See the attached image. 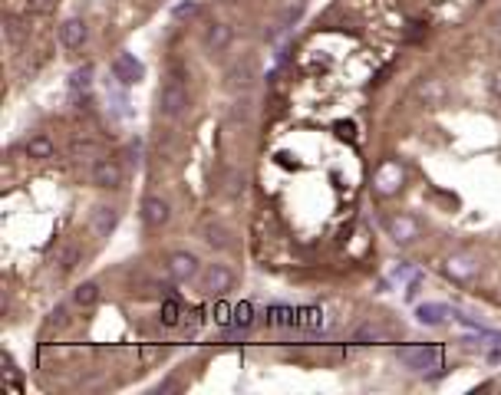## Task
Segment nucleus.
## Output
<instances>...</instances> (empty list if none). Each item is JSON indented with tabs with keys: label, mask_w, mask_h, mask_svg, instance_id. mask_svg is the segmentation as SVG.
Returning a JSON list of instances; mask_svg holds the SVG:
<instances>
[{
	"label": "nucleus",
	"mask_w": 501,
	"mask_h": 395,
	"mask_svg": "<svg viewBox=\"0 0 501 395\" xmlns=\"http://www.w3.org/2000/svg\"><path fill=\"white\" fill-rule=\"evenodd\" d=\"M188 109V93H185L182 79H168L159 89V116L162 119H182Z\"/></svg>",
	"instance_id": "1"
},
{
	"label": "nucleus",
	"mask_w": 501,
	"mask_h": 395,
	"mask_svg": "<svg viewBox=\"0 0 501 395\" xmlns=\"http://www.w3.org/2000/svg\"><path fill=\"white\" fill-rule=\"evenodd\" d=\"M403 182H405V172H403V165L396 162V158H383V162L376 165V172H373L376 194L389 198V194H396L399 188H403Z\"/></svg>",
	"instance_id": "2"
},
{
	"label": "nucleus",
	"mask_w": 501,
	"mask_h": 395,
	"mask_svg": "<svg viewBox=\"0 0 501 395\" xmlns=\"http://www.w3.org/2000/svg\"><path fill=\"white\" fill-rule=\"evenodd\" d=\"M198 283H202V290L208 297H221V293H228V290L234 287V273L224 267V264H208V267L198 273Z\"/></svg>",
	"instance_id": "3"
},
{
	"label": "nucleus",
	"mask_w": 501,
	"mask_h": 395,
	"mask_svg": "<svg viewBox=\"0 0 501 395\" xmlns=\"http://www.w3.org/2000/svg\"><path fill=\"white\" fill-rule=\"evenodd\" d=\"M165 267H168V277H172L175 283H188V280H195L202 273V270H198V257L188 251H175Z\"/></svg>",
	"instance_id": "4"
},
{
	"label": "nucleus",
	"mask_w": 501,
	"mask_h": 395,
	"mask_svg": "<svg viewBox=\"0 0 501 395\" xmlns=\"http://www.w3.org/2000/svg\"><path fill=\"white\" fill-rule=\"evenodd\" d=\"M168 218H172V208H168V201L165 198H159V194H149L142 201V224L149 228V231H159V228H165L168 224Z\"/></svg>",
	"instance_id": "5"
},
{
	"label": "nucleus",
	"mask_w": 501,
	"mask_h": 395,
	"mask_svg": "<svg viewBox=\"0 0 501 395\" xmlns=\"http://www.w3.org/2000/svg\"><path fill=\"white\" fill-rule=\"evenodd\" d=\"M109 69H113V76H116L122 86H135V83L142 79V73H145V66L135 59V53H119Z\"/></svg>",
	"instance_id": "6"
},
{
	"label": "nucleus",
	"mask_w": 501,
	"mask_h": 395,
	"mask_svg": "<svg viewBox=\"0 0 501 395\" xmlns=\"http://www.w3.org/2000/svg\"><path fill=\"white\" fill-rule=\"evenodd\" d=\"M93 184L96 188H119L122 184V165L116 158H99L93 165Z\"/></svg>",
	"instance_id": "7"
},
{
	"label": "nucleus",
	"mask_w": 501,
	"mask_h": 395,
	"mask_svg": "<svg viewBox=\"0 0 501 395\" xmlns=\"http://www.w3.org/2000/svg\"><path fill=\"white\" fill-rule=\"evenodd\" d=\"M386 231H389V237L399 244H409L419 237V221L415 218H409V214H393V218H386Z\"/></svg>",
	"instance_id": "8"
},
{
	"label": "nucleus",
	"mask_w": 501,
	"mask_h": 395,
	"mask_svg": "<svg viewBox=\"0 0 501 395\" xmlns=\"http://www.w3.org/2000/svg\"><path fill=\"white\" fill-rule=\"evenodd\" d=\"M86 40H89L86 20H79V17L63 20V27H59V43H63V47H67V49H83Z\"/></svg>",
	"instance_id": "9"
},
{
	"label": "nucleus",
	"mask_w": 501,
	"mask_h": 395,
	"mask_svg": "<svg viewBox=\"0 0 501 395\" xmlns=\"http://www.w3.org/2000/svg\"><path fill=\"white\" fill-rule=\"evenodd\" d=\"M445 273H449L455 283H468V280H475V273H478V264H475V257H468V254H452V257L445 261Z\"/></svg>",
	"instance_id": "10"
},
{
	"label": "nucleus",
	"mask_w": 501,
	"mask_h": 395,
	"mask_svg": "<svg viewBox=\"0 0 501 395\" xmlns=\"http://www.w3.org/2000/svg\"><path fill=\"white\" fill-rule=\"evenodd\" d=\"M399 359H403L409 369H425V366H439L442 362V353L439 349H399Z\"/></svg>",
	"instance_id": "11"
},
{
	"label": "nucleus",
	"mask_w": 501,
	"mask_h": 395,
	"mask_svg": "<svg viewBox=\"0 0 501 395\" xmlns=\"http://www.w3.org/2000/svg\"><path fill=\"white\" fill-rule=\"evenodd\" d=\"M254 79H258L254 59H241V63H234V66L228 69V86L231 89H250L254 86Z\"/></svg>",
	"instance_id": "12"
},
{
	"label": "nucleus",
	"mask_w": 501,
	"mask_h": 395,
	"mask_svg": "<svg viewBox=\"0 0 501 395\" xmlns=\"http://www.w3.org/2000/svg\"><path fill=\"white\" fill-rule=\"evenodd\" d=\"M231 40H234V30L228 23H212L208 33H205V49L208 53H224V49L231 47Z\"/></svg>",
	"instance_id": "13"
},
{
	"label": "nucleus",
	"mask_w": 501,
	"mask_h": 395,
	"mask_svg": "<svg viewBox=\"0 0 501 395\" xmlns=\"http://www.w3.org/2000/svg\"><path fill=\"white\" fill-rule=\"evenodd\" d=\"M119 224V211L116 208H109V204H99L96 211H93V234L96 237H106L113 228Z\"/></svg>",
	"instance_id": "14"
},
{
	"label": "nucleus",
	"mask_w": 501,
	"mask_h": 395,
	"mask_svg": "<svg viewBox=\"0 0 501 395\" xmlns=\"http://www.w3.org/2000/svg\"><path fill=\"white\" fill-rule=\"evenodd\" d=\"M415 317H419L422 326H442L445 317H452V313H449L445 303H422V307L415 309Z\"/></svg>",
	"instance_id": "15"
},
{
	"label": "nucleus",
	"mask_w": 501,
	"mask_h": 395,
	"mask_svg": "<svg viewBox=\"0 0 501 395\" xmlns=\"http://www.w3.org/2000/svg\"><path fill=\"white\" fill-rule=\"evenodd\" d=\"M99 297H103V290H99L96 280H86V283H79L76 290H73V303H76L79 309H89V307H96Z\"/></svg>",
	"instance_id": "16"
},
{
	"label": "nucleus",
	"mask_w": 501,
	"mask_h": 395,
	"mask_svg": "<svg viewBox=\"0 0 501 395\" xmlns=\"http://www.w3.org/2000/svg\"><path fill=\"white\" fill-rule=\"evenodd\" d=\"M53 152H57V148H53V142H50L47 135H33V138L27 142V155H30V158H37V162L53 158Z\"/></svg>",
	"instance_id": "17"
},
{
	"label": "nucleus",
	"mask_w": 501,
	"mask_h": 395,
	"mask_svg": "<svg viewBox=\"0 0 501 395\" xmlns=\"http://www.w3.org/2000/svg\"><path fill=\"white\" fill-rule=\"evenodd\" d=\"M419 96L429 102V106H442V99H445V86L439 83V79H429L422 89H419Z\"/></svg>",
	"instance_id": "18"
},
{
	"label": "nucleus",
	"mask_w": 501,
	"mask_h": 395,
	"mask_svg": "<svg viewBox=\"0 0 501 395\" xmlns=\"http://www.w3.org/2000/svg\"><path fill=\"white\" fill-rule=\"evenodd\" d=\"M205 241L212 244V247H218V251H224L228 247V231H224L221 224H208L205 228Z\"/></svg>",
	"instance_id": "19"
},
{
	"label": "nucleus",
	"mask_w": 501,
	"mask_h": 395,
	"mask_svg": "<svg viewBox=\"0 0 501 395\" xmlns=\"http://www.w3.org/2000/svg\"><path fill=\"white\" fill-rule=\"evenodd\" d=\"M89 83H93V66H83V69H76V73H73V76H69V89H73V93H79V89H83V93H86L89 89Z\"/></svg>",
	"instance_id": "20"
},
{
	"label": "nucleus",
	"mask_w": 501,
	"mask_h": 395,
	"mask_svg": "<svg viewBox=\"0 0 501 395\" xmlns=\"http://www.w3.org/2000/svg\"><path fill=\"white\" fill-rule=\"evenodd\" d=\"M76 261H79V251L76 247H63V251H59V257H57V264H59V273H69V270L76 267Z\"/></svg>",
	"instance_id": "21"
},
{
	"label": "nucleus",
	"mask_w": 501,
	"mask_h": 395,
	"mask_svg": "<svg viewBox=\"0 0 501 395\" xmlns=\"http://www.w3.org/2000/svg\"><path fill=\"white\" fill-rule=\"evenodd\" d=\"M99 152V145L93 142V138H76V142L69 145V155L73 158H83V155H96Z\"/></svg>",
	"instance_id": "22"
},
{
	"label": "nucleus",
	"mask_w": 501,
	"mask_h": 395,
	"mask_svg": "<svg viewBox=\"0 0 501 395\" xmlns=\"http://www.w3.org/2000/svg\"><path fill=\"white\" fill-rule=\"evenodd\" d=\"M162 326H178V303L175 300L162 303Z\"/></svg>",
	"instance_id": "23"
},
{
	"label": "nucleus",
	"mask_w": 501,
	"mask_h": 395,
	"mask_svg": "<svg viewBox=\"0 0 501 395\" xmlns=\"http://www.w3.org/2000/svg\"><path fill=\"white\" fill-rule=\"evenodd\" d=\"M231 313H234V326H241V329H248V326H250V319H254V309H250L248 303H241V307H234Z\"/></svg>",
	"instance_id": "24"
},
{
	"label": "nucleus",
	"mask_w": 501,
	"mask_h": 395,
	"mask_svg": "<svg viewBox=\"0 0 501 395\" xmlns=\"http://www.w3.org/2000/svg\"><path fill=\"white\" fill-rule=\"evenodd\" d=\"M294 309H284V307H274L270 309V323H294Z\"/></svg>",
	"instance_id": "25"
},
{
	"label": "nucleus",
	"mask_w": 501,
	"mask_h": 395,
	"mask_svg": "<svg viewBox=\"0 0 501 395\" xmlns=\"http://www.w3.org/2000/svg\"><path fill=\"white\" fill-rule=\"evenodd\" d=\"M195 13H198V0H188V4H178V7H175V17L178 20L195 17Z\"/></svg>",
	"instance_id": "26"
},
{
	"label": "nucleus",
	"mask_w": 501,
	"mask_h": 395,
	"mask_svg": "<svg viewBox=\"0 0 501 395\" xmlns=\"http://www.w3.org/2000/svg\"><path fill=\"white\" fill-rule=\"evenodd\" d=\"M27 7L33 10V13H50V10L57 7V0H27Z\"/></svg>",
	"instance_id": "27"
},
{
	"label": "nucleus",
	"mask_w": 501,
	"mask_h": 395,
	"mask_svg": "<svg viewBox=\"0 0 501 395\" xmlns=\"http://www.w3.org/2000/svg\"><path fill=\"white\" fill-rule=\"evenodd\" d=\"M241 188H244V178H238V172H231V175H228V194L234 198Z\"/></svg>",
	"instance_id": "28"
},
{
	"label": "nucleus",
	"mask_w": 501,
	"mask_h": 395,
	"mask_svg": "<svg viewBox=\"0 0 501 395\" xmlns=\"http://www.w3.org/2000/svg\"><path fill=\"white\" fill-rule=\"evenodd\" d=\"M495 93H498V99H501V69L495 73Z\"/></svg>",
	"instance_id": "29"
}]
</instances>
